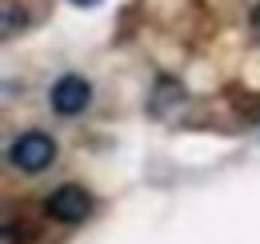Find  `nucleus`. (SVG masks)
Returning a JSON list of instances; mask_svg holds the SVG:
<instances>
[{
  "label": "nucleus",
  "mask_w": 260,
  "mask_h": 244,
  "mask_svg": "<svg viewBox=\"0 0 260 244\" xmlns=\"http://www.w3.org/2000/svg\"><path fill=\"white\" fill-rule=\"evenodd\" d=\"M8 160H12V168H20V172H44L52 160H56V140L48 136V132H40V128H28V132H20V136H12V144H8Z\"/></svg>",
  "instance_id": "obj_1"
},
{
  "label": "nucleus",
  "mask_w": 260,
  "mask_h": 244,
  "mask_svg": "<svg viewBox=\"0 0 260 244\" xmlns=\"http://www.w3.org/2000/svg\"><path fill=\"white\" fill-rule=\"evenodd\" d=\"M44 212L52 216L56 224H84L92 216V192L80 188V184H60V188L48 192Z\"/></svg>",
  "instance_id": "obj_2"
},
{
  "label": "nucleus",
  "mask_w": 260,
  "mask_h": 244,
  "mask_svg": "<svg viewBox=\"0 0 260 244\" xmlns=\"http://www.w3.org/2000/svg\"><path fill=\"white\" fill-rule=\"evenodd\" d=\"M48 104H52V112L56 116H80L88 104H92V84H88V76H80V72H64L52 92H48Z\"/></svg>",
  "instance_id": "obj_3"
},
{
  "label": "nucleus",
  "mask_w": 260,
  "mask_h": 244,
  "mask_svg": "<svg viewBox=\"0 0 260 244\" xmlns=\"http://www.w3.org/2000/svg\"><path fill=\"white\" fill-rule=\"evenodd\" d=\"M16 28H28V8L8 0V4H4V40H12Z\"/></svg>",
  "instance_id": "obj_4"
},
{
  "label": "nucleus",
  "mask_w": 260,
  "mask_h": 244,
  "mask_svg": "<svg viewBox=\"0 0 260 244\" xmlns=\"http://www.w3.org/2000/svg\"><path fill=\"white\" fill-rule=\"evenodd\" d=\"M248 28H252V36H260V4L252 8V16H248Z\"/></svg>",
  "instance_id": "obj_5"
},
{
  "label": "nucleus",
  "mask_w": 260,
  "mask_h": 244,
  "mask_svg": "<svg viewBox=\"0 0 260 244\" xmlns=\"http://www.w3.org/2000/svg\"><path fill=\"white\" fill-rule=\"evenodd\" d=\"M68 4H76V8H96L100 0H68Z\"/></svg>",
  "instance_id": "obj_6"
}]
</instances>
